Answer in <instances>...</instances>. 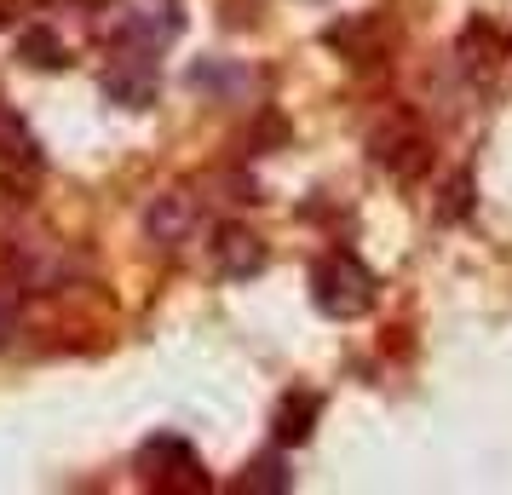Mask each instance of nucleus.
Listing matches in <instances>:
<instances>
[{"mask_svg":"<svg viewBox=\"0 0 512 495\" xmlns=\"http://www.w3.org/2000/svg\"><path fill=\"white\" fill-rule=\"evenodd\" d=\"M369 300H374V277L357 260L340 254V260H328L317 271V306L328 317H357V311H369Z\"/></svg>","mask_w":512,"mask_h":495,"instance_id":"obj_1","label":"nucleus"}]
</instances>
